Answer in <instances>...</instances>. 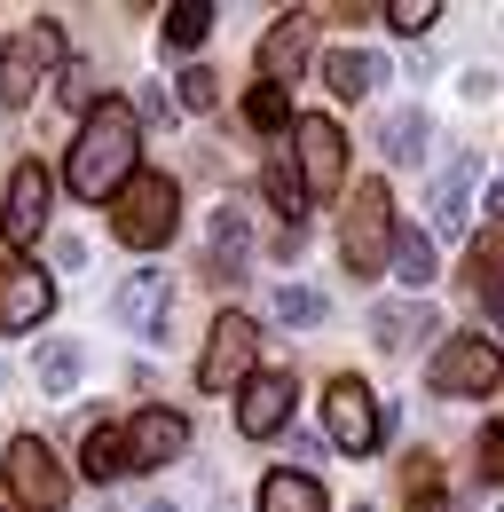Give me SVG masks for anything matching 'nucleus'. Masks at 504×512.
Here are the masks:
<instances>
[{"mask_svg": "<svg viewBox=\"0 0 504 512\" xmlns=\"http://www.w3.org/2000/svg\"><path fill=\"white\" fill-rule=\"evenodd\" d=\"M394 284H402L410 300H426V284H434V237L402 229V245H394Z\"/></svg>", "mask_w": 504, "mask_h": 512, "instance_id": "23", "label": "nucleus"}, {"mask_svg": "<svg viewBox=\"0 0 504 512\" xmlns=\"http://www.w3.org/2000/svg\"><path fill=\"white\" fill-rule=\"evenodd\" d=\"M355 512H363V505H355Z\"/></svg>", "mask_w": 504, "mask_h": 512, "instance_id": "38", "label": "nucleus"}, {"mask_svg": "<svg viewBox=\"0 0 504 512\" xmlns=\"http://www.w3.org/2000/svg\"><path fill=\"white\" fill-rule=\"evenodd\" d=\"M300 182H308V197H323V190H339L347 182V134L331 127V119H300Z\"/></svg>", "mask_w": 504, "mask_h": 512, "instance_id": "12", "label": "nucleus"}, {"mask_svg": "<svg viewBox=\"0 0 504 512\" xmlns=\"http://www.w3.org/2000/svg\"><path fill=\"white\" fill-rule=\"evenodd\" d=\"M260 190H268V205L284 213V229H300V237H308V182L292 174V158H268V174H260Z\"/></svg>", "mask_w": 504, "mask_h": 512, "instance_id": "20", "label": "nucleus"}, {"mask_svg": "<svg viewBox=\"0 0 504 512\" xmlns=\"http://www.w3.org/2000/svg\"><path fill=\"white\" fill-rule=\"evenodd\" d=\"M245 253H252V213L237 205V197H229V205L213 213V260L237 276V268H245Z\"/></svg>", "mask_w": 504, "mask_h": 512, "instance_id": "22", "label": "nucleus"}, {"mask_svg": "<svg viewBox=\"0 0 504 512\" xmlns=\"http://www.w3.org/2000/svg\"><path fill=\"white\" fill-rule=\"evenodd\" d=\"M79 465H87V481H126V473H134V449H126L119 426H95V434L79 442Z\"/></svg>", "mask_w": 504, "mask_h": 512, "instance_id": "19", "label": "nucleus"}, {"mask_svg": "<svg viewBox=\"0 0 504 512\" xmlns=\"http://www.w3.org/2000/svg\"><path fill=\"white\" fill-rule=\"evenodd\" d=\"M473 221V158H449L434 182V237H465Z\"/></svg>", "mask_w": 504, "mask_h": 512, "instance_id": "17", "label": "nucleus"}, {"mask_svg": "<svg viewBox=\"0 0 504 512\" xmlns=\"http://www.w3.org/2000/svg\"><path fill=\"white\" fill-rule=\"evenodd\" d=\"M95 95H103V87H95V71H87V64L63 71V103H95Z\"/></svg>", "mask_w": 504, "mask_h": 512, "instance_id": "33", "label": "nucleus"}, {"mask_svg": "<svg viewBox=\"0 0 504 512\" xmlns=\"http://www.w3.org/2000/svg\"><path fill=\"white\" fill-rule=\"evenodd\" d=\"M252 355H260V331H252V316H221L213 331H205V355H197V386H205V394L252 386V379H260V371H252Z\"/></svg>", "mask_w": 504, "mask_h": 512, "instance_id": "6", "label": "nucleus"}, {"mask_svg": "<svg viewBox=\"0 0 504 512\" xmlns=\"http://www.w3.org/2000/svg\"><path fill=\"white\" fill-rule=\"evenodd\" d=\"M276 316H284V323H300V331H308V323H323V316H331V308H323V292H308V284H276Z\"/></svg>", "mask_w": 504, "mask_h": 512, "instance_id": "28", "label": "nucleus"}, {"mask_svg": "<svg viewBox=\"0 0 504 512\" xmlns=\"http://www.w3.org/2000/svg\"><path fill=\"white\" fill-rule=\"evenodd\" d=\"M182 221V182L174 174H134L119 197H111V237L134 245V253H158Z\"/></svg>", "mask_w": 504, "mask_h": 512, "instance_id": "2", "label": "nucleus"}, {"mask_svg": "<svg viewBox=\"0 0 504 512\" xmlns=\"http://www.w3.org/2000/svg\"><path fill=\"white\" fill-rule=\"evenodd\" d=\"M174 103H182V111H213V103H221V79L205 64H189L182 79H174Z\"/></svg>", "mask_w": 504, "mask_h": 512, "instance_id": "29", "label": "nucleus"}, {"mask_svg": "<svg viewBox=\"0 0 504 512\" xmlns=\"http://www.w3.org/2000/svg\"><path fill=\"white\" fill-rule=\"evenodd\" d=\"M434 16H441L434 0H386V24H394V32H410V40H418V32L434 24Z\"/></svg>", "mask_w": 504, "mask_h": 512, "instance_id": "31", "label": "nucleus"}, {"mask_svg": "<svg viewBox=\"0 0 504 512\" xmlns=\"http://www.w3.org/2000/svg\"><path fill=\"white\" fill-rule=\"evenodd\" d=\"M371 339L378 347H418V339H441V316L426 300H378L371 308Z\"/></svg>", "mask_w": 504, "mask_h": 512, "instance_id": "15", "label": "nucleus"}, {"mask_svg": "<svg viewBox=\"0 0 504 512\" xmlns=\"http://www.w3.org/2000/svg\"><path fill=\"white\" fill-rule=\"evenodd\" d=\"M473 457H481V481L504 489V426H481V449H473Z\"/></svg>", "mask_w": 504, "mask_h": 512, "instance_id": "32", "label": "nucleus"}, {"mask_svg": "<svg viewBox=\"0 0 504 512\" xmlns=\"http://www.w3.org/2000/svg\"><path fill=\"white\" fill-rule=\"evenodd\" d=\"M245 127H252V134H284V127H300V119H292V95L260 79V87L245 95Z\"/></svg>", "mask_w": 504, "mask_h": 512, "instance_id": "25", "label": "nucleus"}, {"mask_svg": "<svg viewBox=\"0 0 504 512\" xmlns=\"http://www.w3.org/2000/svg\"><path fill=\"white\" fill-rule=\"evenodd\" d=\"M56 64H63V24H48V16H40V24H24V32L0 48V103H8V111H16V103H32V95H40V79H48Z\"/></svg>", "mask_w": 504, "mask_h": 512, "instance_id": "4", "label": "nucleus"}, {"mask_svg": "<svg viewBox=\"0 0 504 512\" xmlns=\"http://www.w3.org/2000/svg\"><path fill=\"white\" fill-rule=\"evenodd\" d=\"M300 64H308V16H276L260 40V79L284 87V79H300Z\"/></svg>", "mask_w": 504, "mask_h": 512, "instance_id": "16", "label": "nucleus"}, {"mask_svg": "<svg viewBox=\"0 0 504 512\" xmlns=\"http://www.w3.org/2000/svg\"><path fill=\"white\" fill-rule=\"evenodd\" d=\"M79 371H87V347H79V339H48V347H40V386H48V394H71Z\"/></svg>", "mask_w": 504, "mask_h": 512, "instance_id": "24", "label": "nucleus"}, {"mask_svg": "<svg viewBox=\"0 0 504 512\" xmlns=\"http://www.w3.org/2000/svg\"><path fill=\"white\" fill-rule=\"evenodd\" d=\"M134 150H142V119H134V103L119 95H103L95 111H87V127L71 142V166H63V182L71 197H87V205H103V197H119L142 166H134Z\"/></svg>", "mask_w": 504, "mask_h": 512, "instance_id": "1", "label": "nucleus"}, {"mask_svg": "<svg viewBox=\"0 0 504 512\" xmlns=\"http://www.w3.org/2000/svg\"><path fill=\"white\" fill-rule=\"evenodd\" d=\"M378 150H386L394 166H410V158L426 150V111H394V119L378 127Z\"/></svg>", "mask_w": 504, "mask_h": 512, "instance_id": "26", "label": "nucleus"}, {"mask_svg": "<svg viewBox=\"0 0 504 512\" xmlns=\"http://www.w3.org/2000/svg\"><path fill=\"white\" fill-rule=\"evenodd\" d=\"M260 512H323V489H315V473H268L260 481Z\"/></svg>", "mask_w": 504, "mask_h": 512, "instance_id": "21", "label": "nucleus"}, {"mask_svg": "<svg viewBox=\"0 0 504 512\" xmlns=\"http://www.w3.org/2000/svg\"><path fill=\"white\" fill-rule=\"evenodd\" d=\"M323 79H331L339 103H363L378 79H386V56H378V48H331V56H323Z\"/></svg>", "mask_w": 504, "mask_h": 512, "instance_id": "18", "label": "nucleus"}, {"mask_svg": "<svg viewBox=\"0 0 504 512\" xmlns=\"http://www.w3.org/2000/svg\"><path fill=\"white\" fill-rule=\"evenodd\" d=\"M126 449H134V473L142 465H174L189 449V418H174V410H142L134 426H126Z\"/></svg>", "mask_w": 504, "mask_h": 512, "instance_id": "14", "label": "nucleus"}, {"mask_svg": "<svg viewBox=\"0 0 504 512\" xmlns=\"http://www.w3.org/2000/svg\"><path fill=\"white\" fill-rule=\"evenodd\" d=\"M142 111H150V119H166V127H174V111H182V103H174V95H166V87H150V95H142Z\"/></svg>", "mask_w": 504, "mask_h": 512, "instance_id": "34", "label": "nucleus"}, {"mask_svg": "<svg viewBox=\"0 0 504 512\" xmlns=\"http://www.w3.org/2000/svg\"><path fill=\"white\" fill-rule=\"evenodd\" d=\"M489 316H497V323H504V284H497V292H489Z\"/></svg>", "mask_w": 504, "mask_h": 512, "instance_id": "36", "label": "nucleus"}, {"mask_svg": "<svg viewBox=\"0 0 504 512\" xmlns=\"http://www.w3.org/2000/svg\"><path fill=\"white\" fill-rule=\"evenodd\" d=\"M378 426H386V418H378L371 386H363V379H331V394H323V434L363 457V449H378Z\"/></svg>", "mask_w": 504, "mask_h": 512, "instance_id": "9", "label": "nucleus"}, {"mask_svg": "<svg viewBox=\"0 0 504 512\" xmlns=\"http://www.w3.org/2000/svg\"><path fill=\"white\" fill-rule=\"evenodd\" d=\"M497 379H504L497 339H441V347H434V371H426L434 394H465V402L497 394Z\"/></svg>", "mask_w": 504, "mask_h": 512, "instance_id": "5", "label": "nucleus"}, {"mask_svg": "<svg viewBox=\"0 0 504 512\" xmlns=\"http://www.w3.org/2000/svg\"><path fill=\"white\" fill-rule=\"evenodd\" d=\"M142 512H174V497H150V505H142Z\"/></svg>", "mask_w": 504, "mask_h": 512, "instance_id": "37", "label": "nucleus"}, {"mask_svg": "<svg viewBox=\"0 0 504 512\" xmlns=\"http://www.w3.org/2000/svg\"><path fill=\"white\" fill-rule=\"evenodd\" d=\"M489 229H504V182H489Z\"/></svg>", "mask_w": 504, "mask_h": 512, "instance_id": "35", "label": "nucleus"}, {"mask_svg": "<svg viewBox=\"0 0 504 512\" xmlns=\"http://www.w3.org/2000/svg\"><path fill=\"white\" fill-rule=\"evenodd\" d=\"M402 237H394V197L386 182H355V205H347V229H339V253L355 276H378V260L394 253Z\"/></svg>", "mask_w": 504, "mask_h": 512, "instance_id": "3", "label": "nucleus"}, {"mask_svg": "<svg viewBox=\"0 0 504 512\" xmlns=\"http://www.w3.org/2000/svg\"><path fill=\"white\" fill-rule=\"evenodd\" d=\"M284 418H292V371H260L237 394V426H245L252 442H268V434H284Z\"/></svg>", "mask_w": 504, "mask_h": 512, "instance_id": "13", "label": "nucleus"}, {"mask_svg": "<svg viewBox=\"0 0 504 512\" xmlns=\"http://www.w3.org/2000/svg\"><path fill=\"white\" fill-rule=\"evenodd\" d=\"M111 316L134 331V339H166V316H174V284H166V268H134L119 284V300H111Z\"/></svg>", "mask_w": 504, "mask_h": 512, "instance_id": "10", "label": "nucleus"}, {"mask_svg": "<svg viewBox=\"0 0 504 512\" xmlns=\"http://www.w3.org/2000/svg\"><path fill=\"white\" fill-rule=\"evenodd\" d=\"M8 489H16V505H24V512H63L71 481H63L56 449L40 442V434H16V442H8Z\"/></svg>", "mask_w": 504, "mask_h": 512, "instance_id": "7", "label": "nucleus"}, {"mask_svg": "<svg viewBox=\"0 0 504 512\" xmlns=\"http://www.w3.org/2000/svg\"><path fill=\"white\" fill-rule=\"evenodd\" d=\"M48 205H56V182H48V166L40 158H24L16 174H8V205H0V237L24 253V245H40V229H48Z\"/></svg>", "mask_w": 504, "mask_h": 512, "instance_id": "8", "label": "nucleus"}, {"mask_svg": "<svg viewBox=\"0 0 504 512\" xmlns=\"http://www.w3.org/2000/svg\"><path fill=\"white\" fill-rule=\"evenodd\" d=\"M410 512H449V497H441V473H434V457H410Z\"/></svg>", "mask_w": 504, "mask_h": 512, "instance_id": "30", "label": "nucleus"}, {"mask_svg": "<svg viewBox=\"0 0 504 512\" xmlns=\"http://www.w3.org/2000/svg\"><path fill=\"white\" fill-rule=\"evenodd\" d=\"M205 24H213V0H174L158 32H166V48H197V40H205Z\"/></svg>", "mask_w": 504, "mask_h": 512, "instance_id": "27", "label": "nucleus"}, {"mask_svg": "<svg viewBox=\"0 0 504 512\" xmlns=\"http://www.w3.org/2000/svg\"><path fill=\"white\" fill-rule=\"evenodd\" d=\"M48 308H56V284H48L40 268L8 260V268H0V331H40Z\"/></svg>", "mask_w": 504, "mask_h": 512, "instance_id": "11", "label": "nucleus"}]
</instances>
